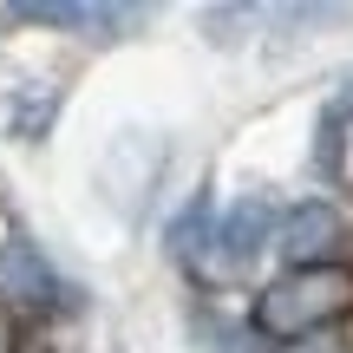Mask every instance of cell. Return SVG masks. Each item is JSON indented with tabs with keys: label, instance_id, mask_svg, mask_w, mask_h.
<instances>
[{
	"label": "cell",
	"instance_id": "8992f818",
	"mask_svg": "<svg viewBox=\"0 0 353 353\" xmlns=\"http://www.w3.org/2000/svg\"><path fill=\"white\" fill-rule=\"evenodd\" d=\"M203 216H210V196H190V210L170 223V249L176 255H196L203 249Z\"/></svg>",
	"mask_w": 353,
	"mask_h": 353
},
{
	"label": "cell",
	"instance_id": "7a4b0ae2",
	"mask_svg": "<svg viewBox=\"0 0 353 353\" xmlns=\"http://www.w3.org/2000/svg\"><path fill=\"white\" fill-rule=\"evenodd\" d=\"M275 229H281L275 203H262V196H242V203H229V210H223V223L210 229V255H216V268H223V275L249 268L255 255H262L268 242H275Z\"/></svg>",
	"mask_w": 353,
	"mask_h": 353
},
{
	"label": "cell",
	"instance_id": "277c9868",
	"mask_svg": "<svg viewBox=\"0 0 353 353\" xmlns=\"http://www.w3.org/2000/svg\"><path fill=\"white\" fill-rule=\"evenodd\" d=\"M0 294H20V301H59V275H52V262L33 249L26 236H7V249H0Z\"/></svg>",
	"mask_w": 353,
	"mask_h": 353
},
{
	"label": "cell",
	"instance_id": "52a82bcc",
	"mask_svg": "<svg viewBox=\"0 0 353 353\" xmlns=\"http://www.w3.org/2000/svg\"><path fill=\"white\" fill-rule=\"evenodd\" d=\"M0 353H7V321H0Z\"/></svg>",
	"mask_w": 353,
	"mask_h": 353
},
{
	"label": "cell",
	"instance_id": "6da1fadb",
	"mask_svg": "<svg viewBox=\"0 0 353 353\" xmlns=\"http://www.w3.org/2000/svg\"><path fill=\"white\" fill-rule=\"evenodd\" d=\"M353 307V268L321 262V268H288L281 281H268L255 301V327L268 341H307L327 321H341Z\"/></svg>",
	"mask_w": 353,
	"mask_h": 353
},
{
	"label": "cell",
	"instance_id": "3957f363",
	"mask_svg": "<svg viewBox=\"0 0 353 353\" xmlns=\"http://www.w3.org/2000/svg\"><path fill=\"white\" fill-rule=\"evenodd\" d=\"M341 236H347V223H341L334 203H294V210L281 216V229H275V249L288 255L294 268H321L341 249Z\"/></svg>",
	"mask_w": 353,
	"mask_h": 353
},
{
	"label": "cell",
	"instance_id": "5b68a950",
	"mask_svg": "<svg viewBox=\"0 0 353 353\" xmlns=\"http://www.w3.org/2000/svg\"><path fill=\"white\" fill-rule=\"evenodd\" d=\"M7 20H33V26H79V33H105L138 20V7H79V0H39V7H7Z\"/></svg>",
	"mask_w": 353,
	"mask_h": 353
}]
</instances>
